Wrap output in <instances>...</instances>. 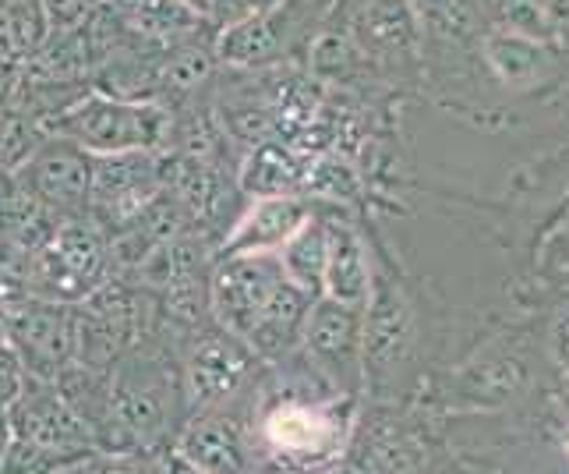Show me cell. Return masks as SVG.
Masks as SVG:
<instances>
[{"mask_svg": "<svg viewBox=\"0 0 569 474\" xmlns=\"http://www.w3.org/2000/svg\"><path fill=\"white\" fill-rule=\"evenodd\" d=\"M188 422L181 358L163 337H139L110 365V425L100 453H160Z\"/></svg>", "mask_w": 569, "mask_h": 474, "instance_id": "cell-1", "label": "cell"}, {"mask_svg": "<svg viewBox=\"0 0 569 474\" xmlns=\"http://www.w3.org/2000/svg\"><path fill=\"white\" fill-rule=\"evenodd\" d=\"M8 422L11 450L4 474H61L96 453L86 422L53 383L26 379V389L8 404Z\"/></svg>", "mask_w": 569, "mask_h": 474, "instance_id": "cell-2", "label": "cell"}, {"mask_svg": "<svg viewBox=\"0 0 569 474\" xmlns=\"http://www.w3.org/2000/svg\"><path fill=\"white\" fill-rule=\"evenodd\" d=\"M47 135L71 138L89 156H117V152H170L173 138V110L163 103H128L89 89L82 100L43 125Z\"/></svg>", "mask_w": 569, "mask_h": 474, "instance_id": "cell-3", "label": "cell"}, {"mask_svg": "<svg viewBox=\"0 0 569 474\" xmlns=\"http://www.w3.org/2000/svg\"><path fill=\"white\" fill-rule=\"evenodd\" d=\"M110 276V234L92 216H71V220L57 224L47 241L29 255L26 294L43 302L78 305Z\"/></svg>", "mask_w": 569, "mask_h": 474, "instance_id": "cell-4", "label": "cell"}, {"mask_svg": "<svg viewBox=\"0 0 569 474\" xmlns=\"http://www.w3.org/2000/svg\"><path fill=\"white\" fill-rule=\"evenodd\" d=\"M178 358H181V389H184L188 414L238 401L254 379V372L262 368V362L254 358L241 337H233V333H227L216 323L191 333L178 347Z\"/></svg>", "mask_w": 569, "mask_h": 474, "instance_id": "cell-5", "label": "cell"}, {"mask_svg": "<svg viewBox=\"0 0 569 474\" xmlns=\"http://www.w3.org/2000/svg\"><path fill=\"white\" fill-rule=\"evenodd\" d=\"M0 326H4V340L14 347L29 379L53 383L78 358L74 305L26 294L0 308Z\"/></svg>", "mask_w": 569, "mask_h": 474, "instance_id": "cell-6", "label": "cell"}, {"mask_svg": "<svg viewBox=\"0 0 569 474\" xmlns=\"http://www.w3.org/2000/svg\"><path fill=\"white\" fill-rule=\"evenodd\" d=\"M319 0H277L262 14L248 22L216 32V61L233 71H259L283 65V57L298 47L311 43V29L319 22Z\"/></svg>", "mask_w": 569, "mask_h": 474, "instance_id": "cell-7", "label": "cell"}, {"mask_svg": "<svg viewBox=\"0 0 569 474\" xmlns=\"http://www.w3.org/2000/svg\"><path fill=\"white\" fill-rule=\"evenodd\" d=\"M170 450L206 474H262L266 467L238 401L188 414Z\"/></svg>", "mask_w": 569, "mask_h": 474, "instance_id": "cell-8", "label": "cell"}, {"mask_svg": "<svg viewBox=\"0 0 569 474\" xmlns=\"http://www.w3.org/2000/svg\"><path fill=\"white\" fill-rule=\"evenodd\" d=\"M14 185L39 206H47L57 220L89 216L92 203V156L74 146L71 138L43 135V142L26 160V167L11 174Z\"/></svg>", "mask_w": 569, "mask_h": 474, "instance_id": "cell-9", "label": "cell"}, {"mask_svg": "<svg viewBox=\"0 0 569 474\" xmlns=\"http://www.w3.org/2000/svg\"><path fill=\"white\" fill-rule=\"evenodd\" d=\"M287 280L277 251L223 255L212 263L209 276V312L212 323L244 340L251 323L272 298V290Z\"/></svg>", "mask_w": 569, "mask_h": 474, "instance_id": "cell-10", "label": "cell"}, {"mask_svg": "<svg viewBox=\"0 0 569 474\" xmlns=\"http://www.w3.org/2000/svg\"><path fill=\"white\" fill-rule=\"evenodd\" d=\"M298 354L311 365V372H316L319 379H326L332 389H340L358 368L361 308L319 294V298L311 302V308H308Z\"/></svg>", "mask_w": 569, "mask_h": 474, "instance_id": "cell-11", "label": "cell"}, {"mask_svg": "<svg viewBox=\"0 0 569 474\" xmlns=\"http://www.w3.org/2000/svg\"><path fill=\"white\" fill-rule=\"evenodd\" d=\"M311 216H316V206L301 195H254V203H248L238 220L227 227L216 259L248 251H280Z\"/></svg>", "mask_w": 569, "mask_h": 474, "instance_id": "cell-12", "label": "cell"}, {"mask_svg": "<svg viewBox=\"0 0 569 474\" xmlns=\"http://www.w3.org/2000/svg\"><path fill=\"white\" fill-rule=\"evenodd\" d=\"M311 302L316 298L290 280H283L277 290H272V298L259 312V319H254L251 329L244 333V344L251 347L254 358L262 365L290 358L301 344V329H305Z\"/></svg>", "mask_w": 569, "mask_h": 474, "instance_id": "cell-13", "label": "cell"}, {"mask_svg": "<svg viewBox=\"0 0 569 474\" xmlns=\"http://www.w3.org/2000/svg\"><path fill=\"white\" fill-rule=\"evenodd\" d=\"M371 290V273H368V251L355 227L326 220V280L322 294L337 298L343 305L361 308Z\"/></svg>", "mask_w": 569, "mask_h": 474, "instance_id": "cell-14", "label": "cell"}, {"mask_svg": "<svg viewBox=\"0 0 569 474\" xmlns=\"http://www.w3.org/2000/svg\"><path fill=\"white\" fill-rule=\"evenodd\" d=\"M350 39H361L365 47L379 53L403 57L415 47V14H410L407 0H358Z\"/></svg>", "mask_w": 569, "mask_h": 474, "instance_id": "cell-15", "label": "cell"}, {"mask_svg": "<svg viewBox=\"0 0 569 474\" xmlns=\"http://www.w3.org/2000/svg\"><path fill=\"white\" fill-rule=\"evenodd\" d=\"M277 259L290 284H298L311 298H319L322 280H326V216L319 213L311 216V220L277 251Z\"/></svg>", "mask_w": 569, "mask_h": 474, "instance_id": "cell-16", "label": "cell"}, {"mask_svg": "<svg viewBox=\"0 0 569 474\" xmlns=\"http://www.w3.org/2000/svg\"><path fill=\"white\" fill-rule=\"evenodd\" d=\"M47 36L50 26L39 0H0V57L22 68L47 43Z\"/></svg>", "mask_w": 569, "mask_h": 474, "instance_id": "cell-17", "label": "cell"}, {"mask_svg": "<svg viewBox=\"0 0 569 474\" xmlns=\"http://www.w3.org/2000/svg\"><path fill=\"white\" fill-rule=\"evenodd\" d=\"M488 61L502 75V82L509 86H531L541 78L548 57L531 43V36L520 32H506V36H492L488 39Z\"/></svg>", "mask_w": 569, "mask_h": 474, "instance_id": "cell-18", "label": "cell"}, {"mask_svg": "<svg viewBox=\"0 0 569 474\" xmlns=\"http://www.w3.org/2000/svg\"><path fill=\"white\" fill-rule=\"evenodd\" d=\"M43 125L32 121L29 113L14 107H0V170L18 174L26 167V160L36 152V146L43 142Z\"/></svg>", "mask_w": 569, "mask_h": 474, "instance_id": "cell-19", "label": "cell"}, {"mask_svg": "<svg viewBox=\"0 0 569 474\" xmlns=\"http://www.w3.org/2000/svg\"><path fill=\"white\" fill-rule=\"evenodd\" d=\"M163 457V453H160ZM78 474H163V464L152 461V453H100L74 467Z\"/></svg>", "mask_w": 569, "mask_h": 474, "instance_id": "cell-20", "label": "cell"}, {"mask_svg": "<svg viewBox=\"0 0 569 474\" xmlns=\"http://www.w3.org/2000/svg\"><path fill=\"white\" fill-rule=\"evenodd\" d=\"M499 11L520 36L552 32V11H548L545 0H499Z\"/></svg>", "mask_w": 569, "mask_h": 474, "instance_id": "cell-21", "label": "cell"}, {"mask_svg": "<svg viewBox=\"0 0 569 474\" xmlns=\"http://www.w3.org/2000/svg\"><path fill=\"white\" fill-rule=\"evenodd\" d=\"M272 4H277V0H209L206 22L212 32H223V29L248 22V18H254V14H262Z\"/></svg>", "mask_w": 569, "mask_h": 474, "instance_id": "cell-22", "label": "cell"}, {"mask_svg": "<svg viewBox=\"0 0 569 474\" xmlns=\"http://www.w3.org/2000/svg\"><path fill=\"white\" fill-rule=\"evenodd\" d=\"M39 4H43L50 32H64V29L82 26L103 0H39Z\"/></svg>", "mask_w": 569, "mask_h": 474, "instance_id": "cell-23", "label": "cell"}, {"mask_svg": "<svg viewBox=\"0 0 569 474\" xmlns=\"http://www.w3.org/2000/svg\"><path fill=\"white\" fill-rule=\"evenodd\" d=\"M26 368L18 362V354L8 340H0V407H8L18 393L26 389Z\"/></svg>", "mask_w": 569, "mask_h": 474, "instance_id": "cell-24", "label": "cell"}, {"mask_svg": "<svg viewBox=\"0 0 569 474\" xmlns=\"http://www.w3.org/2000/svg\"><path fill=\"white\" fill-rule=\"evenodd\" d=\"M160 464H163V474H206V471H199L194 464H188L184 457H178V453H173V450H167V453H163Z\"/></svg>", "mask_w": 569, "mask_h": 474, "instance_id": "cell-25", "label": "cell"}, {"mask_svg": "<svg viewBox=\"0 0 569 474\" xmlns=\"http://www.w3.org/2000/svg\"><path fill=\"white\" fill-rule=\"evenodd\" d=\"M8 450H11V422H8V407H0V474H4Z\"/></svg>", "mask_w": 569, "mask_h": 474, "instance_id": "cell-26", "label": "cell"}, {"mask_svg": "<svg viewBox=\"0 0 569 474\" xmlns=\"http://www.w3.org/2000/svg\"><path fill=\"white\" fill-rule=\"evenodd\" d=\"M184 8H191L194 14H202L206 18V11H209V0H181Z\"/></svg>", "mask_w": 569, "mask_h": 474, "instance_id": "cell-27", "label": "cell"}]
</instances>
